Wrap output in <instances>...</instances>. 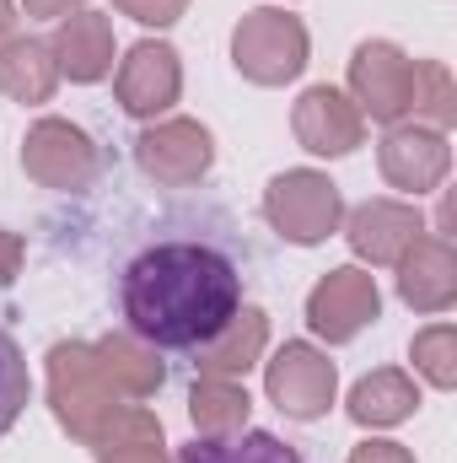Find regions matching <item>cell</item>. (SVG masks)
Returning <instances> with one entry per match:
<instances>
[{
    "instance_id": "cell-6",
    "label": "cell",
    "mask_w": 457,
    "mask_h": 463,
    "mask_svg": "<svg viewBox=\"0 0 457 463\" xmlns=\"http://www.w3.org/2000/svg\"><path fill=\"white\" fill-rule=\"evenodd\" d=\"M350 103L360 109V118L404 124L415 109V60L387 38H366L350 54Z\"/></svg>"
},
{
    "instance_id": "cell-26",
    "label": "cell",
    "mask_w": 457,
    "mask_h": 463,
    "mask_svg": "<svg viewBox=\"0 0 457 463\" xmlns=\"http://www.w3.org/2000/svg\"><path fill=\"white\" fill-rule=\"evenodd\" d=\"M350 463H415V453L404 442H360L350 448Z\"/></svg>"
},
{
    "instance_id": "cell-22",
    "label": "cell",
    "mask_w": 457,
    "mask_h": 463,
    "mask_svg": "<svg viewBox=\"0 0 457 463\" xmlns=\"http://www.w3.org/2000/svg\"><path fill=\"white\" fill-rule=\"evenodd\" d=\"M409 118L431 124V129H447L457 118V87L442 60H415V109H409Z\"/></svg>"
},
{
    "instance_id": "cell-29",
    "label": "cell",
    "mask_w": 457,
    "mask_h": 463,
    "mask_svg": "<svg viewBox=\"0 0 457 463\" xmlns=\"http://www.w3.org/2000/svg\"><path fill=\"white\" fill-rule=\"evenodd\" d=\"M27 5V16H70V11H81L87 0H22Z\"/></svg>"
},
{
    "instance_id": "cell-5",
    "label": "cell",
    "mask_w": 457,
    "mask_h": 463,
    "mask_svg": "<svg viewBox=\"0 0 457 463\" xmlns=\"http://www.w3.org/2000/svg\"><path fill=\"white\" fill-rule=\"evenodd\" d=\"M264 388L269 404L291 420H323L334 393H340V366L307 340H285L275 361H264Z\"/></svg>"
},
{
    "instance_id": "cell-20",
    "label": "cell",
    "mask_w": 457,
    "mask_h": 463,
    "mask_svg": "<svg viewBox=\"0 0 457 463\" xmlns=\"http://www.w3.org/2000/svg\"><path fill=\"white\" fill-rule=\"evenodd\" d=\"M247 410H253V399L231 377H200L194 393H189V420L200 426V437H231V431H242Z\"/></svg>"
},
{
    "instance_id": "cell-19",
    "label": "cell",
    "mask_w": 457,
    "mask_h": 463,
    "mask_svg": "<svg viewBox=\"0 0 457 463\" xmlns=\"http://www.w3.org/2000/svg\"><path fill=\"white\" fill-rule=\"evenodd\" d=\"M98 372L108 377V388L124 393V399H151L156 388H162V361H156V350L145 345V340H135V335H103L98 345Z\"/></svg>"
},
{
    "instance_id": "cell-14",
    "label": "cell",
    "mask_w": 457,
    "mask_h": 463,
    "mask_svg": "<svg viewBox=\"0 0 457 463\" xmlns=\"http://www.w3.org/2000/svg\"><path fill=\"white\" fill-rule=\"evenodd\" d=\"M398 297L415 313H447L457 297V253L447 237H415L398 259Z\"/></svg>"
},
{
    "instance_id": "cell-11",
    "label": "cell",
    "mask_w": 457,
    "mask_h": 463,
    "mask_svg": "<svg viewBox=\"0 0 457 463\" xmlns=\"http://www.w3.org/2000/svg\"><path fill=\"white\" fill-rule=\"evenodd\" d=\"M118 103H124V114L135 118H156L167 114L173 103H178V92H183V65H178V49L173 43H135L124 60H118Z\"/></svg>"
},
{
    "instance_id": "cell-13",
    "label": "cell",
    "mask_w": 457,
    "mask_h": 463,
    "mask_svg": "<svg viewBox=\"0 0 457 463\" xmlns=\"http://www.w3.org/2000/svg\"><path fill=\"white\" fill-rule=\"evenodd\" d=\"M344 237H350L355 259H366V264H398L404 248H409L415 237H425V222H420V211L404 205V200H366V205L350 211Z\"/></svg>"
},
{
    "instance_id": "cell-23",
    "label": "cell",
    "mask_w": 457,
    "mask_h": 463,
    "mask_svg": "<svg viewBox=\"0 0 457 463\" xmlns=\"http://www.w3.org/2000/svg\"><path fill=\"white\" fill-rule=\"evenodd\" d=\"M415 372L431 383V388H452L457 383V329L452 324H431V329H420L415 335Z\"/></svg>"
},
{
    "instance_id": "cell-12",
    "label": "cell",
    "mask_w": 457,
    "mask_h": 463,
    "mask_svg": "<svg viewBox=\"0 0 457 463\" xmlns=\"http://www.w3.org/2000/svg\"><path fill=\"white\" fill-rule=\"evenodd\" d=\"M291 129H296L302 151H312V156H350L366 140V118L340 87H307L291 114Z\"/></svg>"
},
{
    "instance_id": "cell-7",
    "label": "cell",
    "mask_w": 457,
    "mask_h": 463,
    "mask_svg": "<svg viewBox=\"0 0 457 463\" xmlns=\"http://www.w3.org/2000/svg\"><path fill=\"white\" fill-rule=\"evenodd\" d=\"M98 167H103V156H98L92 135L70 118H38L22 140V173L38 189H60V194L87 189L98 178Z\"/></svg>"
},
{
    "instance_id": "cell-21",
    "label": "cell",
    "mask_w": 457,
    "mask_h": 463,
    "mask_svg": "<svg viewBox=\"0 0 457 463\" xmlns=\"http://www.w3.org/2000/svg\"><path fill=\"white\" fill-rule=\"evenodd\" d=\"M183 463H307L296 448H285L269 431H231V437H200L183 448Z\"/></svg>"
},
{
    "instance_id": "cell-9",
    "label": "cell",
    "mask_w": 457,
    "mask_h": 463,
    "mask_svg": "<svg viewBox=\"0 0 457 463\" xmlns=\"http://www.w3.org/2000/svg\"><path fill=\"white\" fill-rule=\"evenodd\" d=\"M377 167L393 189L404 194H431L442 189L447 167H452V146H447V129H431V124H387L382 146H377Z\"/></svg>"
},
{
    "instance_id": "cell-17",
    "label": "cell",
    "mask_w": 457,
    "mask_h": 463,
    "mask_svg": "<svg viewBox=\"0 0 457 463\" xmlns=\"http://www.w3.org/2000/svg\"><path fill=\"white\" fill-rule=\"evenodd\" d=\"M420 410V388L409 372L398 366H382V372H366L355 388H350V420L355 426H404L409 415Z\"/></svg>"
},
{
    "instance_id": "cell-4",
    "label": "cell",
    "mask_w": 457,
    "mask_h": 463,
    "mask_svg": "<svg viewBox=\"0 0 457 463\" xmlns=\"http://www.w3.org/2000/svg\"><path fill=\"white\" fill-rule=\"evenodd\" d=\"M264 216L269 227L280 232L285 242L296 248H318L329 232H340L344 222V200H340V184L318 167H291L280 178H269L264 189Z\"/></svg>"
},
{
    "instance_id": "cell-25",
    "label": "cell",
    "mask_w": 457,
    "mask_h": 463,
    "mask_svg": "<svg viewBox=\"0 0 457 463\" xmlns=\"http://www.w3.org/2000/svg\"><path fill=\"white\" fill-rule=\"evenodd\" d=\"M124 16H135L140 27H173L183 11H189V0H114Z\"/></svg>"
},
{
    "instance_id": "cell-28",
    "label": "cell",
    "mask_w": 457,
    "mask_h": 463,
    "mask_svg": "<svg viewBox=\"0 0 457 463\" xmlns=\"http://www.w3.org/2000/svg\"><path fill=\"white\" fill-rule=\"evenodd\" d=\"M98 463H167L162 442H129V448H108Z\"/></svg>"
},
{
    "instance_id": "cell-24",
    "label": "cell",
    "mask_w": 457,
    "mask_h": 463,
    "mask_svg": "<svg viewBox=\"0 0 457 463\" xmlns=\"http://www.w3.org/2000/svg\"><path fill=\"white\" fill-rule=\"evenodd\" d=\"M27 399H33V377H27V355L22 345L0 329V437L22 420V410H27Z\"/></svg>"
},
{
    "instance_id": "cell-30",
    "label": "cell",
    "mask_w": 457,
    "mask_h": 463,
    "mask_svg": "<svg viewBox=\"0 0 457 463\" xmlns=\"http://www.w3.org/2000/svg\"><path fill=\"white\" fill-rule=\"evenodd\" d=\"M11 27H16V11H11V0H0V43L11 38Z\"/></svg>"
},
{
    "instance_id": "cell-15",
    "label": "cell",
    "mask_w": 457,
    "mask_h": 463,
    "mask_svg": "<svg viewBox=\"0 0 457 463\" xmlns=\"http://www.w3.org/2000/svg\"><path fill=\"white\" fill-rule=\"evenodd\" d=\"M49 49H54L60 76H70V81L92 87V81H103V76L114 71V22H108V16H98V11L60 16V27H54Z\"/></svg>"
},
{
    "instance_id": "cell-10",
    "label": "cell",
    "mask_w": 457,
    "mask_h": 463,
    "mask_svg": "<svg viewBox=\"0 0 457 463\" xmlns=\"http://www.w3.org/2000/svg\"><path fill=\"white\" fill-rule=\"evenodd\" d=\"M377 313H382V291H377V280H371L366 269H355V264L329 269V275L312 286V297H307V324H312V335L329 340V345L355 340Z\"/></svg>"
},
{
    "instance_id": "cell-2",
    "label": "cell",
    "mask_w": 457,
    "mask_h": 463,
    "mask_svg": "<svg viewBox=\"0 0 457 463\" xmlns=\"http://www.w3.org/2000/svg\"><path fill=\"white\" fill-rule=\"evenodd\" d=\"M49 404H54V420L98 453L129 448V442H162V420L140 404H124V393L108 388L92 345L65 340L49 350Z\"/></svg>"
},
{
    "instance_id": "cell-27",
    "label": "cell",
    "mask_w": 457,
    "mask_h": 463,
    "mask_svg": "<svg viewBox=\"0 0 457 463\" xmlns=\"http://www.w3.org/2000/svg\"><path fill=\"white\" fill-rule=\"evenodd\" d=\"M22 259H27V242H22L16 232H5V227H0V286H11V280H16Z\"/></svg>"
},
{
    "instance_id": "cell-1",
    "label": "cell",
    "mask_w": 457,
    "mask_h": 463,
    "mask_svg": "<svg viewBox=\"0 0 457 463\" xmlns=\"http://www.w3.org/2000/svg\"><path fill=\"white\" fill-rule=\"evenodd\" d=\"M118 307L129 335L151 350H200L242 307V275L210 242H151L124 264Z\"/></svg>"
},
{
    "instance_id": "cell-3",
    "label": "cell",
    "mask_w": 457,
    "mask_h": 463,
    "mask_svg": "<svg viewBox=\"0 0 457 463\" xmlns=\"http://www.w3.org/2000/svg\"><path fill=\"white\" fill-rule=\"evenodd\" d=\"M231 65L253 87H285L307 71V27L280 5H258L231 27Z\"/></svg>"
},
{
    "instance_id": "cell-18",
    "label": "cell",
    "mask_w": 457,
    "mask_h": 463,
    "mask_svg": "<svg viewBox=\"0 0 457 463\" xmlns=\"http://www.w3.org/2000/svg\"><path fill=\"white\" fill-rule=\"evenodd\" d=\"M60 87V65H54V49L43 38H5L0 43V92L11 103H49Z\"/></svg>"
},
{
    "instance_id": "cell-16",
    "label": "cell",
    "mask_w": 457,
    "mask_h": 463,
    "mask_svg": "<svg viewBox=\"0 0 457 463\" xmlns=\"http://www.w3.org/2000/svg\"><path fill=\"white\" fill-rule=\"evenodd\" d=\"M264 345H269V318L258 307H237L227 318V329L200 345V377H231V383H242L264 361Z\"/></svg>"
},
{
    "instance_id": "cell-8",
    "label": "cell",
    "mask_w": 457,
    "mask_h": 463,
    "mask_svg": "<svg viewBox=\"0 0 457 463\" xmlns=\"http://www.w3.org/2000/svg\"><path fill=\"white\" fill-rule=\"evenodd\" d=\"M135 162L151 184L162 189H189L210 173L216 162V140L200 118H162L135 140Z\"/></svg>"
}]
</instances>
